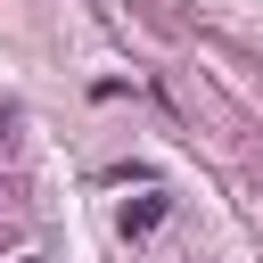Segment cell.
Returning a JSON list of instances; mask_svg holds the SVG:
<instances>
[{
    "instance_id": "1",
    "label": "cell",
    "mask_w": 263,
    "mask_h": 263,
    "mask_svg": "<svg viewBox=\"0 0 263 263\" xmlns=\"http://www.w3.org/2000/svg\"><path fill=\"white\" fill-rule=\"evenodd\" d=\"M164 214H173L164 197H140V205H123V238H148V230H156Z\"/></svg>"
}]
</instances>
